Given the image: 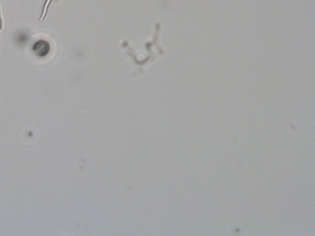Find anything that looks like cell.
<instances>
[{"label": "cell", "instance_id": "1", "mask_svg": "<svg viewBox=\"0 0 315 236\" xmlns=\"http://www.w3.org/2000/svg\"><path fill=\"white\" fill-rule=\"evenodd\" d=\"M51 2V0H46V2H45V5H44V8H43V14H42V16H41V17L40 19V20H43V19L44 17L45 16V14L46 13V11H47V8H48V6L49 3V2Z\"/></svg>", "mask_w": 315, "mask_h": 236}, {"label": "cell", "instance_id": "2", "mask_svg": "<svg viewBox=\"0 0 315 236\" xmlns=\"http://www.w3.org/2000/svg\"><path fill=\"white\" fill-rule=\"evenodd\" d=\"M3 21L2 17V7L0 6V30H2L3 27Z\"/></svg>", "mask_w": 315, "mask_h": 236}]
</instances>
